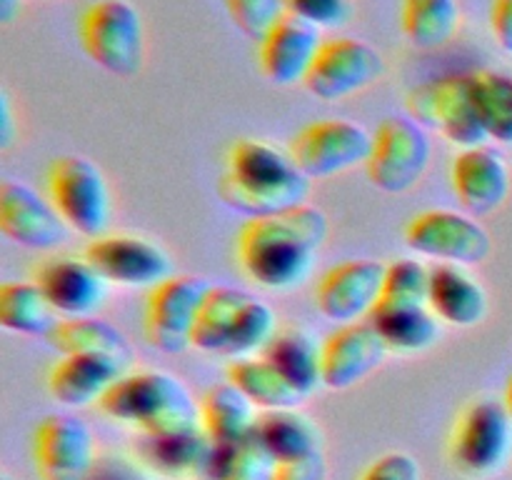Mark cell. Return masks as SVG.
<instances>
[{
    "label": "cell",
    "instance_id": "obj_1",
    "mask_svg": "<svg viewBox=\"0 0 512 480\" xmlns=\"http://www.w3.org/2000/svg\"><path fill=\"white\" fill-rule=\"evenodd\" d=\"M328 233V215L310 203L248 218L235 240V258L260 288L293 290L310 278Z\"/></svg>",
    "mask_w": 512,
    "mask_h": 480
},
{
    "label": "cell",
    "instance_id": "obj_2",
    "mask_svg": "<svg viewBox=\"0 0 512 480\" xmlns=\"http://www.w3.org/2000/svg\"><path fill=\"white\" fill-rule=\"evenodd\" d=\"M218 195L228 208L260 218L308 203L310 178L268 140L240 138L228 150Z\"/></svg>",
    "mask_w": 512,
    "mask_h": 480
},
{
    "label": "cell",
    "instance_id": "obj_3",
    "mask_svg": "<svg viewBox=\"0 0 512 480\" xmlns=\"http://www.w3.org/2000/svg\"><path fill=\"white\" fill-rule=\"evenodd\" d=\"M98 408L148 438L203 430L200 403L183 380L165 370L125 373L105 393Z\"/></svg>",
    "mask_w": 512,
    "mask_h": 480
},
{
    "label": "cell",
    "instance_id": "obj_4",
    "mask_svg": "<svg viewBox=\"0 0 512 480\" xmlns=\"http://www.w3.org/2000/svg\"><path fill=\"white\" fill-rule=\"evenodd\" d=\"M78 40L105 73L133 78L145 60L143 18L128 0H95L80 13Z\"/></svg>",
    "mask_w": 512,
    "mask_h": 480
},
{
    "label": "cell",
    "instance_id": "obj_5",
    "mask_svg": "<svg viewBox=\"0 0 512 480\" xmlns=\"http://www.w3.org/2000/svg\"><path fill=\"white\" fill-rule=\"evenodd\" d=\"M48 195L60 218L85 238H100L113 218L103 170L85 155H60L48 168Z\"/></svg>",
    "mask_w": 512,
    "mask_h": 480
},
{
    "label": "cell",
    "instance_id": "obj_6",
    "mask_svg": "<svg viewBox=\"0 0 512 480\" xmlns=\"http://www.w3.org/2000/svg\"><path fill=\"white\" fill-rule=\"evenodd\" d=\"M512 455V415L505 400H473L460 413L450 438V460L463 475L485 480L498 475Z\"/></svg>",
    "mask_w": 512,
    "mask_h": 480
},
{
    "label": "cell",
    "instance_id": "obj_7",
    "mask_svg": "<svg viewBox=\"0 0 512 480\" xmlns=\"http://www.w3.org/2000/svg\"><path fill=\"white\" fill-rule=\"evenodd\" d=\"M433 160V143L423 125L413 118L390 115L373 133L368 170L370 183L390 195H400L413 190L430 168Z\"/></svg>",
    "mask_w": 512,
    "mask_h": 480
},
{
    "label": "cell",
    "instance_id": "obj_8",
    "mask_svg": "<svg viewBox=\"0 0 512 480\" xmlns=\"http://www.w3.org/2000/svg\"><path fill=\"white\" fill-rule=\"evenodd\" d=\"M210 283L198 275H170L150 288L145 303V338L165 355L193 348V330Z\"/></svg>",
    "mask_w": 512,
    "mask_h": 480
},
{
    "label": "cell",
    "instance_id": "obj_9",
    "mask_svg": "<svg viewBox=\"0 0 512 480\" xmlns=\"http://www.w3.org/2000/svg\"><path fill=\"white\" fill-rule=\"evenodd\" d=\"M373 135L353 120H318L290 140L288 155L310 180L333 178L368 163Z\"/></svg>",
    "mask_w": 512,
    "mask_h": 480
},
{
    "label": "cell",
    "instance_id": "obj_10",
    "mask_svg": "<svg viewBox=\"0 0 512 480\" xmlns=\"http://www.w3.org/2000/svg\"><path fill=\"white\" fill-rule=\"evenodd\" d=\"M408 110L418 123H430L458 148L485 145L488 133L475 108L470 75H445L433 83L418 85L408 95Z\"/></svg>",
    "mask_w": 512,
    "mask_h": 480
},
{
    "label": "cell",
    "instance_id": "obj_11",
    "mask_svg": "<svg viewBox=\"0 0 512 480\" xmlns=\"http://www.w3.org/2000/svg\"><path fill=\"white\" fill-rule=\"evenodd\" d=\"M405 243L418 255L463 268L488 260L493 250V238L473 215L445 208L415 215L405 228Z\"/></svg>",
    "mask_w": 512,
    "mask_h": 480
},
{
    "label": "cell",
    "instance_id": "obj_12",
    "mask_svg": "<svg viewBox=\"0 0 512 480\" xmlns=\"http://www.w3.org/2000/svg\"><path fill=\"white\" fill-rule=\"evenodd\" d=\"M385 73L383 55L358 38L323 40L305 78V90L318 100H345L378 83Z\"/></svg>",
    "mask_w": 512,
    "mask_h": 480
},
{
    "label": "cell",
    "instance_id": "obj_13",
    "mask_svg": "<svg viewBox=\"0 0 512 480\" xmlns=\"http://www.w3.org/2000/svg\"><path fill=\"white\" fill-rule=\"evenodd\" d=\"M33 458L43 480H90L100 455L85 420L50 413L35 428Z\"/></svg>",
    "mask_w": 512,
    "mask_h": 480
},
{
    "label": "cell",
    "instance_id": "obj_14",
    "mask_svg": "<svg viewBox=\"0 0 512 480\" xmlns=\"http://www.w3.org/2000/svg\"><path fill=\"white\" fill-rule=\"evenodd\" d=\"M85 258L108 283L125 288H155L173 275V260L158 243L140 235H100L90 240Z\"/></svg>",
    "mask_w": 512,
    "mask_h": 480
},
{
    "label": "cell",
    "instance_id": "obj_15",
    "mask_svg": "<svg viewBox=\"0 0 512 480\" xmlns=\"http://www.w3.org/2000/svg\"><path fill=\"white\" fill-rule=\"evenodd\" d=\"M388 265L378 260H345L330 268L315 285V305L328 320L340 325L368 320L378 305Z\"/></svg>",
    "mask_w": 512,
    "mask_h": 480
},
{
    "label": "cell",
    "instance_id": "obj_16",
    "mask_svg": "<svg viewBox=\"0 0 512 480\" xmlns=\"http://www.w3.org/2000/svg\"><path fill=\"white\" fill-rule=\"evenodd\" d=\"M33 283L63 318H90L108 300V280L88 258L60 255L35 270Z\"/></svg>",
    "mask_w": 512,
    "mask_h": 480
},
{
    "label": "cell",
    "instance_id": "obj_17",
    "mask_svg": "<svg viewBox=\"0 0 512 480\" xmlns=\"http://www.w3.org/2000/svg\"><path fill=\"white\" fill-rule=\"evenodd\" d=\"M0 230L30 250H53L68 240V223L55 205L15 180L0 185Z\"/></svg>",
    "mask_w": 512,
    "mask_h": 480
},
{
    "label": "cell",
    "instance_id": "obj_18",
    "mask_svg": "<svg viewBox=\"0 0 512 480\" xmlns=\"http://www.w3.org/2000/svg\"><path fill=\"white\" fill-rule=\"evenodd\" d=\"M258 43L260 73L278 88H293L305 83L323 40L318 28L283 13Z\"/></svg>",
    "mask_w": 512,
    "mask_h": 480
},
{
    "label": "cell",
    "instance_id": "obj_19",
    "mask_svg": "<svg viewBox=\"0 0 512 480\" xmlns=\"http://www.w3.org/2000/svg\"><path fill=\"white\" fill-rule=\"evenodd\" d=\"M450 183L460 208L473 218L495 213L510 195L512 175L503 155L488 145L465 148L450 165Z\"/></svg>",
    "mask_w": 512,
    "mask_h": 480
},
{
    "label": "cell",
    "instance_id": "obj_20",
    "mask_svg": "<svg viewBox=\"0 0 512 480\" xmlns=\"http://www.w3.org/2000/svg\"><path fill=\"white\" fill-rule=\"evenodd\" d=\"M388 345L370 320L340 325L323 340V385L348 390L368 378L388 358Z\"/></svg>",
    "mask_w": 512,
    "mask_h": 480
},
{
    "label": "cell",
    "instance_id": "obj_21",
    "mask_svg": "<svg viewBox=\"0 0 512 480\" xmlns=\"http://www.w3.org/2000/svg\"><path fill=\"white\" fill-rule=\"evenodd\" d=\"M128 365L105 355H63L48 373V393L65 408L98 405Z\"/></svg>",
    "mask_w": 512,
    "mask_h": 480
},
{
    "label": "cell",
    "instance_id": "obj_22",
    "mask_svg": "<svg viewBox=\"0 0 512 480\" xmlns=\"http://www.w3.org/2000/svg\"><path fill=\"white\" fill-rule=\"evenodd\" d=\"M138 455L143 465L165 478L198 480L213 478V463L218 455V445L208 438L205 430L193 433L165 435V438H148L143 435L138 445Z\"/></svg>",
    "mask_w": 512,
    "mask_h": 480
},
{
    "label": "cell",
    "instance_id": "obj_23",
    "mask_svg": "<svg viewBox=\"0 0 512 480\" xmlns=\"http://www.w3.org/2000/svg\"><path fill=\"white\" fill-rule=\"evenodd\" d=\"M428 308L458 328H473L488 315L490 300L483 285L463 265L440 263L430 268Z\"/></svg>",
    "mask_w": 512,
    "mask_h": 480
},
{
    "label": "cell",
    "instance_id": "obj_24",
    "mask_svg": "<svg viewBox=\"0 0 512 480\" xmlns=\"http://www.w3.org/2000/svg\"><path fill=\"white\" fill-rule=\"evenodd\" d=\"M258 410V405L230 380L213 385L200 398L203 430L218 448H228V445L253 438L260 420Z\"/></svg>",
    "mask_w": 512,
    "mask_h": 480
},
{
    "label": "cell",
    "instance_id": "obj_25",
    "mask_svg": "<svg viewBox=\"0 0 512 480\" xmlns=\"http://www.w3.org/2000/svg\"><path fill=\"white\" fill-rule=\"evenodd\" d=\"M253 438L278 463H290V460L323 453V430L315 425L310 415L300 413L298 408L263 410Z\"/></svg>",
    "mask_w": 512,
    "mask_h": 480
},
{
    "label": "cell",
    "instance_id": "obj_26",
    "mask_svg": "<svg viewBox=\"0 0 512 480\" xmlns=\"http://www.w3.org/2000/svg\"><path fill=\"white\" fill-rule=\"evenodd\" d=\"M260 355H265L305 398L323 385V345L308 330H278Z\"/></svg>",
    "mask_w": 512,
    "mask_h": 480
},
{
    "label": "cell",
    "instance_id": "obj_27",
    "mask_svg": "<svg viewBox=\"0 0 512 480\" xmlns=\"http://www.w3.org/2000/svg\"><path fill=\"white\" fill-rule=\"evenodd\" d=\"M48 343L60 355H105V358H115L125 365H130L133 360V348H130L128 338L113 323L95 318V315L60 318L50 330Z\"/></svg>",
    "mask_w": 512,
    "mask_h": 480
},
{
    "label": "cell",
    "instance_id": "obj_28",
    "mask_svg": "<svg viewBox=\"0 0 512 480\" xmlns=\"http://www.w3.org/2000/svg\"><path fill=\"white\" fill-rule=\"evenodd\" d=\"M228 380L238 385L260 410L300 408L305 398L265 355L240 358L228 365Z\"/></svg>",
    "mask_w": 512,
    "mask_h": 480
},
{
    "label": "cell",
    "instance_id": "obj_29",
    "mask_svg": "<svg viewBox=\"0 0 512 480\" xmlns=\"http://www.w3.org/2000/svg\"><path fill=\"white\" fill-rule=\"evenodd\" d=\"M370 323L385 340L390 353H423L433 348L440 338L438 315L428 305L415 308H375L370 313Z\"/></svg>",
    "mask_w": 512,
    "mask_h": 480
},
{
    "label": "cell",
    "instance_id": "obj_30",
    "mask_svg": "<svg viewBox=\"0 0 512 480\" xmlns=\"http://www.w3.org/2000/svg\"><path fill=\"white\" fill-rule=\"evenodd\" d=\"M400 28L415 48H443L460 28L458 0H403Z\"/></svg>",
    "mask_w": 512,
    "mask_h": 480
},
{
    "label": "cell",
    "instance_id": "obj_31",
    "mask_svg": "<svg viewBox=\"0 0 512 480\" xmlns=\"http://www.w3.org/2000/svg\"><path fill=\"white\" fill-rule=\"evenodd\" d=\"M250 293L230 285H210L193 330V348L210 355H223L235 318Z\"/></svg>",
    "mask_w": 512,
    "mask_h": 480
},
{
    "label": "cell",
    "instance_id": "obj_32",
    "mask_svg": "<svg viewBox=\"0 0 512 480\" xmlns=\"http://www.w3.org/2000/svg\"><path fill=\"white\" fill-rule=\"evenodd\" d=\"M55 310L35 283L0 285V325L10 333L45 335L55 328Z\"/></svg>",
    "mask_w": 512,
    "mask_h": 480
},
{
    "label": "cell",
    "instance_id": "obj_33",
    "mask_svg": "<svg viewBox=\"0 0 512 480\" xmlns=\"http://www.w3.org/2000/svg\"><path fill=\"white\" fill-rule=\"evenodd\" d=\"M468 75L475 108L488 140L512 145V78L498 70H475Z\"/></svg>",
    "mask_w": 512,
    "mask_h": 480
},
{
    "label": "cell",
    "instance_id": "obj_34",
    "mask_svg": "<svg viewBox=\"0 0 512 480\" xmlns=\"http://www.w3.org/2000/svg\"><path fill=\"white\" fill-rule=\"evenodd\" d=\"M278 460L255 438L218 448L213 463V480H275Z\"/></svg>",
    "mask_w": 512,
    "mask_h": 480
},
{
    "label": "cell",
    "instance_id": "obj_35",
    "mask_svg": "<svg viewBox=\"0 0 512 480\" xmlns=\"http://www.w3.org/2000/svg\"><path fill=\"white\" fill-rule=\"evenodd\" d=\"M428 293L430 270L420 260H395V263L385 268L383 293H380L375 308H415V305H428Z\"/></svg>",
    "mask_w": 512,
    "mask_h": 480
},
{
    "label": "cell",
    "instance_id": "obj_36",
    "mask_svg": "<svg viewBox=\"0 0 512 480\" xmlns=\"http://www.w3.org/2000/svg\"><path fill=\"white\" fill-rule=\"evenodd\" d=\"M235 28L248 38L260 40L285 13L283 0H223Z\"/></svg>",
    "mask_w": 512,
    "mask_h": 480
},
{
    "label": "cell",
    "instance_id": "obj_37",
    "mask_svg": "<svg viewBox=\"0 0 512 480\" xmlns=\"http://www.w3.org/2000/svg\"><path fill=\"white\" fill-rule=\"evenodd\" d=\"M285 13L313 28H338L350 18V0H283Z\"/></svg>",
    "mask_w": 512,
    "mask_h": 480
},
{
    "label": "cell",
    "instance_id": "obj_38",
    "mask_svg": "<svg viewBox=\"0 0 512 480\" xmlns=\"http://www.w3.org/2000/svg\"><path fill=\"white\" fill-rule=\"evenodd\" d=\"M360 480H423V468L410 453H385L360 475Z\"/></svg>",
    "mask_w": 512,
    "mask_h": 480
},
{
    "label": "cell",
    "instance_id": "obj_39",
    "mask_svg": "<svg viewBox=\"0 0 512 480\" xmlns=\"http://www.w3.org/2000/svg\"><path fill=\"white\" fill-rule=\"evenodd\" d=\"M90 480H153L143 463H135L125 455H100Z\"/></svg>",
    "mask_w": 512,
    "mask_h": 480
},
{
    "label": "cell",
    "instance_id": "obj_40",
    "mask_svg": "<svg viewBox=\"0 0 512 480\" xmlns=\"http://www.w3.org/2000/svg\"><path fill=\"white\" fill-rule=\"evenodd\" d=\"M275 480H328V463H325V455L315 453L308 455V458L280 463Z\"/></svg>",
    "mask_w": 512,
    "mask_h": 480
},
{
    "label": "cell",
    "instance_id": "obj_41",
    "mask_svg": "<svg viewBox=\"0 0 512 480\" xmlns=\"http://www.w3.org/2000/svg\"><path fill=\"white\" fill-rule=\"evenodd\" d=\"M490 30L500 50L512 55V0H493L490 5Z\"/></svg>",
    "mask_w": 512,
    "mask_h": 480
},
{
    "label": "cell",
    "instance_id": "obj_42",
    "mask_svg": "<svg viewBox=\"0 0 512 480\" xmlns=\"http://www.w3.org/2000/svg\"><path fill=\"white\" fill-rule=\"evenodd\" d=\"M3 103H0V148H10L15 140V120H13V105H10V98L3 93Z\"/></svg>",
    "mask_w": 512,
    "mask_h": 480
},
{
    "label": "cell",
    "instance_id": "obj_43",
    "mask_svg": "<svg viewBox=\"0 0 512 480\" xmlns=\"http://www.w3.org/2000/svg\"><path fill=\"white\" fill-rule=\"evenodd\" d=\"M18 10H20V0H0V18H3L5 23H10Z\"/></svg>",
    "mask_w": 512,
    "mask_h": 480
},
{
    "label": "cell",
    "instance_id": "obj_44",
    "mask_svg": "<svg viewBox=\"0 0 512 480\" xmlns=\"http://www.w3.org/2000/svg\"><path fill=\"white\" fill-rule=\"evenodd\" d=\"M505 405H508V410L512 415V378L508 380V388H505Z\"/></svg>",
    "mask_w": 512,
    "mask_h": 480
}]
</instances>
